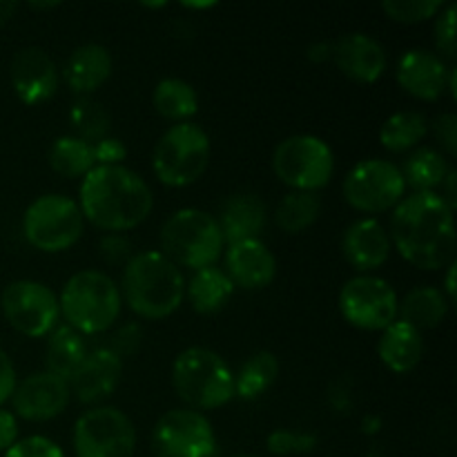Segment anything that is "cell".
<instances>
[{
    "mask_svg": "<svg viewBox=\"0 0 457 457\" xmlns=\"http://www.w3.org/2000/svg\"><path fill=\"white\" fill-rule=\"evenodd\" d=\"M378 353L382 364L393 373H411L422 361L424 337L418 328L395 320L382 330Z\"/></svg>",
    "mask_w": 457,
    "mask_h": 457,
    "instance_id": "24",
    "label": "cell"
},
{
    "mask_svg": "<svg viewBox=\"0 0 457 457\" xmlns=\"http://www.w3.org/2000/svg\"><path fill=\"white\" fill-rule=\"evenodd\" d=\"M123 373V360L114 355L107 346L94 348L87 353L80 369L67 382L71 397L80 404H96L114 393Z\"/></svg>",
    "mask_w": 457,
    "mask_h": 457,
    "instance_id": "19",
    "label": "cell"
},
{
    "mask_svg": "<svg viewBox=\"0 0 457 457\" xmlns=\"http://www.w3.org/2000/svg\"><path fill=\"white\" fill-rule=\"evenodd\" d=\"M18 3L13 0H0V29L7 27V22H12V18L16 16Z\"/></svg>",
    "mask_w": 457,
    "mask_h": 457,
    "instance_id": "49",
    "label": "cell"
},
{
    "mask_svg": "<svg viewBox=\"0 0 457 457\" xmlns=\"http://www.w3.org/2000/svg\"><path fill=\"white\" fill-rule=\"evenodd\" d=\"M9 80L25 105H43L56 94L61 74L54 58L43 47H22L9 62Z\"/></svg>",
    "mask_w": 457,
    "mask_h": 457,
    "instance_id": "15",
    "label": "cell"
},
{
    "mask_svg": "<svg viewBox=\"0 0 457 457\" xmlns=\"http://www.w3.org/2000/svg\"><path fill=\"white\" fill-rule=\"evenodd\" d=\"M266 204L253 192H239L221 204L217 226L221 230L223 244L232 245L239 241L259 239L266 228Z\"/></svg>",
    "mask_w": 457,
    "mask_h": 457,
    "instance_id": "22",
    "label": "cell"
},
{
    "mask_svg": "<svg viewBox=\"0 0 457 457\" xmlns=\"http://www.w3.org/2000/svg\"><path fill=\"white\" fill-rule=\"evenodd\" d=\"M321 214V199L317 192H288L275 210V221L286 235L308 230Z\"/></svg>",
    "mask_w": 457,
    "mask_h": 457,
    "instance_id": "33",
    "label": "cell"
},
{
    "mask_svg": "<svg viewBox=\"0 0 457 457\" xmlns=\"http://www.w3.org/2000/svg\"><path fill=\"white\" fill-rule=\"evenodd\" d=\"M223 237L212 214L199 208H181L161 228V253L179 268L204 270L223 254Z\"/></svg>",
    "mask_w": 457,
    "mask_h": 457,
    "instance_id": "6",
    "label": "cell"
},
{
    "mask_svg": "<svg viewBox=\"0 0 457 457\" xmlns=\"http://www.w3.org/2000/svg\"><path fill=\"white\" fill-rule=\"evenodd\" d=\"M186 9H210L214 7V3H183Z\"/></svg>",
    "mask_w": 457,
    "mask_h": 457,
    "instance_id": "51",
    "label": "cell"
},
{
    "mask_svg": "<svg viewBox=\"0 0 457 457\" xmlns=\"http://www.w3.org/2000/svg\"><path fill=\"white\" fill-rule=\"evenodd\" d=\"M232 293H235V286L228 279L226 272L217 266L196 270L190 284H186V297L190 299V306L199 315H214L226 308Z\"/></svg>",
    "mask_w": 457,
    "mask_h": 457,
    "instance_id": "27",
    "label": "cell"
},
{
    "mask_svg": "<svg viewBox=\"0 0 457 457\" xmlns=\"http://www.w3.org/2000/svg\"><path fill=\"white\" fill-rule=\"evenodd\" d=\"M83 219L105 232L141 226L154 208V195L141 174L125 165H96L80 183Z\"/></svg>",
    "mask_w": 457,
    "mask_h": 457,
    "instance_id": "2",
    "label": "cell"
},
{
    "mask_svg": "<svg viewBox=\"0 0 457 457\" xmlns=\"http://www.w3.org/2000/svg\"><path fill=\"white\" fill-rule=\"evenodd\" d=\"M232 286L244 290L266 288L277 277V259L262 239L239 241L228 245L226 270Z\"/></svg>",
    "mask_w": 457,
    "mask_h": 457,
    "instance_id": "20",
    "label": "cell"
},
{
    "mask_svg": "<svg viewBox=\"0 0 457 457\" xmlns=\"http://www.w3.org/2000/svg\"><path fill=\"white\" fill-rule=\"evenodd\" d=\"M70 400L71 393L67 382L43 370L16 384L12 395L13 411H16L13 415L27 422H49L67 409Z\"/></svg>",
    "mask_w": 457,
    "mask_h": 457,
    "instance_id": "16",
    "label": "cell"
},
{
    "mask_svg": "<svg viewBox=\"0 0 457 457\" xmlns=\"http://www.w3.org/2000/svg\"><path fill=\"white\" fill-rule=\"evenodd\" d=\"M391 237L378 219H360L344 230L342 253L344 259L355 270H378L391 257Z\"/></svg>",
    "mask_w": 457,
    "mask_h": 457,
    "instance_id": "21",
    "label": "cell"
},
{
    "mask_svg": "<svg viewBox=\"0 0 457 457\" xmlns=\"http://www.w3.org/2000/svg\"><path fill=\"white\" fill-rule=\"evenodd\" d=\"M455 183H457V172H455V168H453L449 174H446V179H445V181H442V186H440V192H437V195H440L442 199H445V204L449 205L451 210H455V205H457Z\"/></svg>",
    "mask_w": 457,
    "mask_h": 457,
    "instance_id": "47",
    "label": "cell"
},
{
    "mask_svg": "<svg viewBox=\"0 0 457 457\" xmlns=\"http://www.w3.org/2000/svg\"><path fill=\"white\" fill-rule=\"evenodd\" d=\"M272 172L293 190L317 192L333 179L335 154L324 138L295 134L284 138L272 152Z\"/></svg>",
    "mask_w": 457,
    "mask_h": 457,
    "instance_id": "8",
    "label": "cell"
},
{
    "mask_svg": "<svg viewBox=\"0 0 457 457\" xmlns=\"http://www.w3.org/2000/svg\"><path fill=\"white\" fill-rule=\"evenodd\" d=\"M317 436L306 431H293V428H275L266 437V449L272 455L288 457V455H303L317 449Z\"/></svg>",
    "mask_w": 457,
    "mask_h": 457,
    "instance_id": "35",
    "label": "cell"
},
{
    "mask_svg": "<svg viewBox=\"0 0 457 457\" xmlns=\"http://www.w3.org/2000/svg\"><path fill=\"white\" fill-rule=\"evenodd\" d=\"M70 123L74 128V137L80 141L98 143L101 138L110 137L112 116L103 103L94 101L92 96H80L70 110Z\"/></svg>",
    "mask_w": 457,
    "mask_h": 457,
    "instance_id": "34",
    "label": "cell"
},
{
    "mask_svg": "<svg viewBox=\"0 0 457 457\" xmlns=\"http://www.w3.org/2000/svg\"><path fill=\"white\" fill-rule=\"evenodd\" d=\"M85 219L79 204L62 195H43L31 201L22 214V235L27 244L43 253H62L79 244Z\"/></svg>",
    "mask_w": 457,
    "mask_h": 457,
    "instance_id": "9",
    "label": "cell"
},
{
    "mask_svg": "<svg viewBox=\"0 0 457 457\" xmlns=\"http://www.w3.org/2000/svg\"><path fill=\"white\" fill-rule=\"evenodd\" d=\"M18 442V420L12 411L0 406V453L12 449Z\"/></svg>",
    "mask_w": 457,
    "mask_h": 457,
    "instance_id": "44",
    "label": "cell"
},
{
    "mask_svg": "<svg viewBox=\"0 0 457 457\" xmlns=\"http://www.w3.org/2000/svg\"><path fill=\"white\" fill-rule=\"evenodd\" d=\"M451 302L445 297L442 288L436 286H420L413 288L411 293H406L404 302H400V312H397V320L406 321L413 328H418L420 333L428 328H436L449 315Z\"/></svg>",
    "mask_w": 457,
    "mask_h": 457,
    "instance_id": "26",
    "label": "cell"
},
{
    "mask_svg": "<svg viewBox=\"0 0 457 457\" xmlns=\"http://www.w3.org/2000/svg\"><path fill=\"white\" fill-rule=\"evenodd\" d=\"M58 303L67 326L83 337L110 330L119 321L123 308L119 286L101 270H80L71 275Z\"/></svg>",
    "mask_w": 457,
    "mask_h": 457,
    "instance_id": "4",
    "label": "cell"
},
{
    "mask_svg": "<svg viewBox=\"0 0 457 457\" xmlns=\"http://www.w3.org/2000/svg\"><path fill=\"white\" fill-rule=\"evenodd\" d=\"M3 457H65V453L49 437L31 436L25 440H18L12 449L4 451Z\"/></svg>",
    "mask_w": 457,
    "mask_h": 457,
    "instance_id": "38",
    "label": "cell"
},
{
    "mask_svg": "<svg viewBox=\"0 0 457 457\" xmlns=\"http://www.w3.org/2000/svg\"><path fill=\"white\" fill-rule=\"evenodd\" d=\"M141 344H143V328L137 324V321H129V324L119 326V330L112 335L110 346L107 348H110L119 360H128V357L137 355Z\"/></svg>",
    "mask_w": 457,
    "mask_h": 457,
    "instance_id": "39",
    "label": "cell"
},
{
    "mask_svg": "<svg viewBox=\"0 0 457 457\" xmlns=\"http://www.w3.org/2000/svg\"><path fill=\"white\" fill-rule=\"evenodd\" d=\"M451 163L440 150L433 147H418L411 152L402 163L400 172L404 177L406 187H413L415 192H436L451 172Z\"/></svg>",
    "mask_w": 457,
    "mask_h": 457,
    "instance_id": "28",
    "label": "cell"
},
{
    "mask_svg": "<svg viewBox=\"0 0 457 457\" xmlns=\"http://www.w3.org/2000/svg\"><path fill=\"white\" fill-rule=\"evenodd\" d=\"M344 199L360 212L378 214L393 210L404 199L406 183L400 165L386 159H364L344 179Z\"/></svg>",
    "mask_w": 457,
    "mask_h": 457,
    "instance_id": "10",
    "label": "cell"
},
{
    "mask_svg": "<svg viewBox=\"0 0 457 457\" xmlns=\"http://www.w3.org/2000/svg\"><path fill=\"white\" fill-rule=\"evenodd\" d=\"M339 311L344 320L360 330H379L397 320L400 299L386 279L375 275L353 277L339 293Z\"/></svg>",
    "mask_w": 457,
    "mask_h": 457,
    "instance_id": "13",
    "label": "cell"
},
{
    "mask_svg": "<svg viewBox=\"0 0 457 457\" xmlns=\"http://www.w3.org/2000/svg\"><path fill=\"white\" fill-rule=\"evenodd\" d=\"M451 67L442 56L428 49H409L397 62V83L420 101H437L446 92Z\"/></svg>",
    "mask_w": 457,
    "mask_h": 457,
    "instance_id": "17",
    "label": "cell"
},
{
    "mask_svg": "<svg viewBox=\"0 0 457 457\" xmlns=\"http://www.w3.org/2000/svg\"><path fill=\"white\" fill-rule=\"evenodd\" d=\"M379 428H382V420L378 415H369V418L361 420V431L366 436H375V433H379Z\"/></svg>",
    "mask_w": 457,
    "mask_h": 457,
    "instance_id": "50",
    "label": "cell"
},
{
    "mask_svg": "<svg viewBox=\"0 0 457 457\" xmlns=\"http://www.w3.org/2000/svg\"><path fill=\"white\" fill-rule=\"evenodd\" d=\"M455 270H457V266H455V262L453 263H449V266H446V279H445V290H442V293H445V297L449 299L451 303L455 302Z\"/></svg>",
    "mask_w": 457,
    "mask_h": 457,
    "instance_id": "48",
    "label": "cell"
},
{
    "mask_svg": "<svg viewBox=\"0 0 457 457\" xmlns=\"http://www.w3.org/2000/svg\"><path fill=\"white\" fill-rule=\"evenodd\" d=\"M76 457H134L137 431L123 411L96 406L76 420Z\"/></svg>",
    "mask_w": 457,
    "mask_h": 457,
    "instance_id": "11",
    "label": "cell"
},
{
    "mask_svg": "<svg viewBox=\"0 0 457 457\" xmlns=\"http://www.w3.org/2000/svg\"><path fill=\"white\" fill-rule=\"evenodd\" d=\"M172 386L192 411H214L235 397V373L219 353L192 346L172 364Z\"/></svg>",
    "mask_w": 457,
    "mask_h": 457,
    "instance_id": "5",
    "label": "cell"
},
{
    "mask_svg": "<svg viewBox=\"0 0 457 457\" xmlns=\"http://www.w3.org/2000/svg\"><path fill=\"white\" fill-rule=\"evenodd\" d=\"M455 16L457 7L453 3L445 4L436 21V47L437 56H442L446 61H453L457 56V40H455Z\"/></svg>",
    "mask_w": 457,
    "mask_h": 457,
    "instance_id": "37",
    "label": "cell"
},
{
    "mask_svg": "<svg viewBox=\"0 0 457 457\" xmlns=\"http://www.w3.org/2000/svg\"><path fill=\"white\" fill-rule=\"evenodd\" d=\"M120 299L143 320H165L186 299V279L161 250H145L123 266Z\"/></svg>",
    "mask_w": 457,
    "mask_h": 457,
    "instance_id": "3",
    "label": "cell"
},
{
    "mask_svg": "<svg viewBox=\"0 0 457 457\" xmlns=\"http://www.w3.org/2000/svg\"><path fill=\"white\" fill-rule=\"evenodd\" d=\"M333 62L346 79L370 85L386 70V49L373 36L353 31L333 43Z\"/></svg>",
    "mask_w": 457,
    "mask_h": 457,
    "instance_id": "18",
    "label": "cell"
},
{
    "mask_svg": "<svg viewBox=\"0 0 457 457\" xmlns=\"http://www.w3.org/2000/svg\"><path fill=\"white\" fill-rule=\"evenodd\" d=\"M428 134L427 116L406 110L388 116L379 129V143L391 152H409L422 143Z\"/></svg>",
    "mask_w": 457,
    "mask_h": 457,
    "instance_id": "32",
    "label": "cell"
},
{
    "mask_svg": "<svg viewBox=\"0 0 457 457\" xmlns=\"http://www.w3.org/2000/svg\"><path fill=\"white\" fill-rule=\"evenodd\" d=\"M433 134L449 156L457 154V116L446 112L433 120Z\"/></svg>",
    "mask_w": 457,
    "mask_h": 457,
    "instance_id": "42",
    "label": "cell"
},
{
    "mask_svg": "<svg viewBox=\"0 0 457 457\" xmlns=\"http://www.w3.org/2000/svg\"><path fill=\"white\" fill-rule=\"evenodd\" d=\"M3 315L13 330L31 339L45 337L58 326L61 303L56 293L34 279L12 281L0 297Z\"/></svg>",
    "mask_w": 457,
    "mask_h": 457,
    "instance_id": "12",
    "label": "cell"
},
{
    "mask_svg": "<svg viewBox=\"0 0 457 457\" xmlns=\"http://www.w3.org/2000/svg\"><path fill=\"white\" fill-rule=\"evenodd\" d=\"M152 451L156 457H214L217 436L204 413L174 409L161 415L152 431Z\"/></svg>",
    "mask_w": 457,
    "mask_h": 457,
    "instance_id": "14",
    "label": "cell"
},
{
    "mask_svg": "<svg viewBox=\"0 0 457 457\" xmlns=\"http://www.w3.org/2000/svg\"><path fill=\"white\" fill-rule=\"evenodd\" d=\"M112 65H114V61H112V54L105 45H80L67 56L65 65H62V79L70 85L71 92L89 96L101 85H105V80L112 74Z\"/></svg>",
    "mask_w": 457,
    "mask_h": 457,
    "instance_id": "23",
    "label": "cell"
},
{
    "mask_svg": "<svg viewBox=\"0 0 457 457\" xmlns=\"http://www.w3.org/2000/svg\"><path fill=\"white\" fill-rule=\"evenodd\" d=\"M47 161L49 168L65 179H85L96 168L92 145L76 137H58L49 147Z\"/></svg>",
    "mask_w": 457,
    "mask_h": 457,
    "instance_id": "31",
    "label": "cell"
},
{
    "mask_svg": "<svg viewBox=\"0 0 457 457\" xmlns=\"http://www.w3.org/2000/svg\"><path fill=\"white\" fill-rule=\"evenodd\" d=\"M87 342L80 333H76L70 326H56L47 337L45 348V364L47 373L56 375L62 382H70L76 370L80 369L83 360L87 357Z\"/></svg>",
    "mask_w": 457,
    "mask_h": 457,
    "instance_id": "25",
    "label": "cell"
},
{
    "mask_svg": "<svg viewBox=\"0 0 457 457\" xmlns=\"http://www.w3.org/2000/svg\"><path fill=\"white\" fill-rule=\"evenodd\" d=\"M232 457H257V455H232Z\"/></svg>",
    "mask_w": 457,
    "mask_h": 457,
    "instance_id": "53",
    "label": "cell"
},
{
    "mask_svg": "<svg viewBox=\"0 0 457 457\" xmlns=\"http://www.w3.org/2000/svg\"><path fill=\"white\" fill-rule=\"evenodd\" d=\"M210 137L201 125L177 123L159 138L152 170L163 186L186 187L199 181L210 165Z\"/></svg>",
    "mask_w": 457,
    "mask_h": 457,
    "instance_id": "7",
    "label": "cell"
},
{
    "mask_svg": "<svg viewBox=\"0 0 457 457\" xmlns=\"http://www.w3.org/2000/svg\"><path fill=\"white\" fill-rule=\"evenodd\" d=\"M279 378V360L270 351H257L244 361L235 375V395L241 400H257Z\"/></svg>",
    "mask_w": 457,
    "mask_h": 457,
    "instance_id": "30",
    "label": "cell"
},
{
    "mask_svg": "<svg viewBox=\"0 0 457 457\" xmlns=\"http://www.w3.org/2000/svg\"><path fill=\"white\" fill-rule=\"evenodd\" d=\"M442 7H445L442 0H386V3H382V12L391 21L406 22V25L428 21L436 13H440Z\"/></svg>",
    "mask_w": 457,
    "mask_h": 457,
    "instance_id": "36",
    "label": "cell"
},
{
    "mask_svg": "<svg viewBox=\"0 0 457 457\" xmlns=\"http://www.w3.org/2000/svg\"><path fill=\"white\" fill-rule=\"evenodd\" d=\"M391 244L420 270H440L455 262L453 210L437 192H413L393 208Z\"/></svg>",
    "mask_w": 457,
    "mask_h": 457,
    "instance_id": "1",
    "label": "cell"
},
{
    "mask_svg": "<svg viewBox=\"0 0 457 457\" xmlns=\"http://www.w3.org/2000/svg\"><path fill=\"white\" fill-rule=\"evenodd\" d=\"M31 7L36 9H52V7H58V3H34Z\"/></svg>",
    "mask_w": 457,
    "mask_h": 457,
    "instance_id": "52",
    "label": "cell"
},
{
    "mask_svg": "<svg viewBox=\"0 0 457 457\" xmlns=\"http://www.w3.org/2000/svg\"><path fill=\"white\" fill-rule=\"evenodd\" d=\"M328 397H330V406H333L337 413H346V411L353 406V393L351 388L346 386L344 379H339V382H335L333 386H330Z\"/></svg>",
    "mask_w": 457,
    "mask_h": 457,
    "instance_id": "45",
    "label": "cell"
},
{
    "mask_svg": "<svg viewBox=\"0 0 457 457\" xmlns=\"http://www.w3.org/2000/svg\"><path fill=\"white\" fill-rule=\"evenodd\" d=\"M152 103L163 119L174 120V123H186L199 110V94L186 80L163 79L156 83Z\"/></svg>",
    "mask_w": 457,
    "mask_h": 457,
    "instance_id": "29",
    "label": "cell"
},
{
    "mask_svg": "<svg viewBox=\"0 0 457 457\" xmlns=\"http://www.w3.org/2000/svg\"><path fill=\"white\" fill-rule=\"evenodd\" d=\"M92 152L96 165H123V161L128 159V147H125L120 138L114 137H105L98 143H94Z\"/></svg>",
    "mask_w": 457,
    "mask_h": 457,
    "instance_id": "41",
    "label": "cell"
},
{
    "mask_svg": "<svg viewBox=\"0 0 457 457\" xmlns=\"http://www.w3.org/2000/svg\"><path fill=\"white\" fill-rule=\"evenodd\" d=\"M306 56L311 62L333 61V43H328V40H317V43H312L308 47Z\"/></svg>",
    "mask_w": 457,
    "mask_h": 457,
    "instance_id": "46",
    "label": "cell"
},
{
    "mask_svg": "<svg viewBox=\"0 0 457 457\" xmlns=\"http://www.w3.org/2000/svg\"><path fill=\"white\" fill-rule=\"evenodd\" d=\"M98 254H101L110 266H125V263L134 257L132 241H129L123 232H107V235L98 241Z\"/></svg>",
    "mask_w": 457,
    "mask_h": 457,
    "instance_id": "40",
    "label": "cell"
},
{
    "mask_svg": "<svg viewBox=\"0 0 457 457\" xmlns=\"http://www.w3.org/2000/svg\"><path fill=\"white\" fill-rule=\"evenodd\" d=\"M16 384H18L16 369H13L7 353L0 348V406H3L7 400H12Z\"/></svg>",
    "mask_w": 457,
    "mask_h": 457,
    "instance_id": "43",
    "label": "cell"
}]
</instances>
